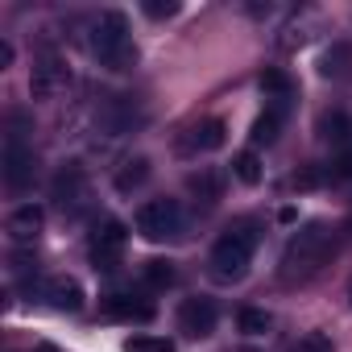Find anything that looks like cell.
<instances>
[{"mask_svg": "<svg viewBox=\"0 0 352 352\" xmlns=\"http://www.w3.org/2000/svg\"><path fill=\"white\" fill-rule=\"evenodd\" d=\"M331 249H336V228H327L319 220L307 224L302 232L290 236V245L282 253V282H311L327 265Z\"/></svg>", "mask_w": 352, "mask_h": 352, "instance_id": "6da1fadb", "label": "cell"}, {"mask_svg": "<svg viewBox=\"0 0 352 352\" xmlns=\"http://www.w3.org/2000/svg\"><path fill=\"white\" fill-rule=\"evenodd\" d=\"M87 46L96 54L100 67L108 71H129L137 63V46H133V30L129 17L120 9H104L91 25H87Z\"/></svg>", "mask_w": 352, "mask_h": 352, "instance_id": "7a4b0ae2", "label": "cell"}, {"mask_svg": "<svg viewBox=\"0 0 352 352\" xmlns=\"http://www.w3.org/2000/svg\"><path fill=\"white\" fill-rule=\"evenodd\" d=\"M253 249H257L253 224H232V228L212 245V257H208L212 278H216V282H241V278L249 274V265H253Z\"/></svg>", "mask_w": 352, "mask_h": 352, "instance_id": "3957f363", "label": "cell"}, {"mask_svg": "<svg viewBox=\"0 0 352 352\" xmlns=\"http://www.w3.org/2000/svg\"><path fill=\"white\" fill-rule=\"evenodd\" d=\"M30 120L25 112H13L9 116V133H5V187L13 195L30 191L34 187V174H38V157H34V145H30Z\"/></svg>", "mask_w": 352, "mask_h": 352, "instance_id": "277c9868", "label": "cell"}, {"mask_svg": "<svg viewBox=\"0 0 352 352\" xmlns=\"http://www.w3.org/2000/svg\"><path fill=\"white\" fill-rule=\"evenodd\" d=\"M133 224H137V232H141L145 241L162 245V241L183 236V208L174 204V199H149V204L137 208Z\"/></svg>", "mask_w": 352, "mask_h": 352, "instance_id": "5b68a950", "label": "cell"}, {"mask_svg": "<svg viewBox=\"0 0 352 352\" xmlns=\"http://www.w3.org/2000/svg\"><path fill=\"white\" fill-rule=\"evenodd\" d=\"M67 83H71L67 63H63L54 50L38 54V63H34V71H30V91H34V100H54L58 91H67Z\"/></svg>", "mask_w": 352, "mask_h": 352, "instance_id": "8992f818", "label": "cell"}, {"mask_svg": "<svg viewBox=\"0 0 352 352\" xmlns=\"http://www.w3.org/2000/svg\"><path fill=\"white\" fill-rule=\"evenodd\" d=\"M124 245H129V228L120 220H104L91 232V261H96V270H116Z\"/></svg>", "mask_w": 352, "mask_h": 352, "instance_id": "52a82bcc", "label": "cell"}, {"mask_svg": "<svg viewBox=\"0 0 352 352\" xmlns=\"http://www.w3.org/2000/svg\"><path fill=\"white\" fill-rule=\"evenodd\" d=\"M91 191H87V174L79 166H63L58 170V179H54V204L67 212V216H79L87 208Z\"/></svg>", "mask_w": 352, "mask_h": 352, "instance_id": "ba28073f", "label": "cell"}, {"mask_svg": "<svg viewBox=\"0 0 352 352\" xmlns=\"http://www.w3.org/2000/svg\"><path fill=\"white\" fill-rule=\"evenodd\" d=\"M179 331L191 340H204L216 331V302L212 298H187L179 307Z\"/></svg>", "mask_w": 352, "mask_h": 352, "instance_id": "9c48e42d", "label": "cell"}, {"mask_svg": "<svg viewBox=\"0 0 352 352\" xmlns=\"http://www.w3.org/2000/svg\"><path fill=\"white\" fill-rule=\"evenodd\" d=\"M42 224H46V212H42L38 204H21L17 212H9L5 232H9V241H13L17 249H25V245H34V241L42 236Z\"/></svg>", "mask_w": 352, "mask_h": 352, "instance_id": "30bf717a", "label": "cell"}, {"mask_svg": "<svg viewBox=\"0 0 352 352\" xmlns=\"http://www.w3.org/2000/svg\"><path fill=\"white\" fill-rule=\"evenodd\" d=\"M224 141H228V129H224V120H216V116H212V120L191 124V129H187V137L179 141V149L195 157V153H212V149H220Z\"/></svg>", "mask_w": 352, "mask_h": 352, "instance_id": "8fae6325", "label": "cell"}, {"mask_svg": "<svg viewBox=\"0 0 352 352\" xmlns=\"http://www.w3.org/2000/svg\"><path fill=\"white\" fill-rule=\"evenodd\" d=\"M100 124L108 129V137H124V133H133V129L141 124V108L129 104L124 96H112V100L100 108Z\"/></svg>", "mask_w": 352, "mask_h": 352, "instance_id": "7c38bea8", "label": "cell"}, {"mask_svg": "<svg viewBox=\"0 0 352 352\" xmlns=\"http://www.w3.org/2000/svg\"><path fill=\"white\" fill-rule=\"evenodd\" d=\"M46 298H50L54 311H79L83 307V286L75 278H54V282H46Z\"/></svg>", "mask_w": 352, "mask_h": 352, "instance_id": "4fadbf2b", "label": "cell"}, {"mask_svg": "<svg viewBox=\"0 0 352 352\" xmlns=\"http://www.w3.org/2000/svg\"><path fill=\"white\" fill-rule=\"evenodd\" d=\"M145 179H149V157H129L116 170V191L120 195H133L137 187H145Z\"/></svg>", "mask_w": 352, "mask_h": 352, "instance_id": "5bb4252c", "label": "cell"}, {"mask_svg": "<svg viewBox=\"0 0 352 352\" xmlns=\"http://www.w3.org/2000/svg\"><path fill=\"white\" fill-rule=\"evenodd\" d=\"M282 116H286V112L265 108V112L253 120V145H274V141H278V129H282Z\"/></svg>", "mask_w": 352, "mask_h": 352, "instance_id": "9a60e30c", "label": "cell"}, {"mask_svg": "<svg viewBox=\"0 0 352 352\" xmlns=\"http://www.w3.org/2000/svg\"><path fill=\"white\" fill-rule=\"evenodd\" d=\"M108 315H116V319H137V323H149L153 319V307L149 302H133V298H124V294H116L112 302H108Z\"/></svg>", "mask_w": 352, "mask_h": 352, "instance_id": "2e32d148", "label": "cell"}, {"mask_svg": "<svg viewBox=\"0 0 352 352\" xmlns=\"http://www.w3.org/2000/svg\"><path fill=\"white\" fill-rule=\"evenodd\" d=\"M232 174H236L245 187H257V183H261V157H257L253 149H241V153L232 157Z\"/></svg>", "mask_w": 352, "mask_h": 352, "instance_id": "e0dca14e", "label": "cell"}, {"mask_svg": "<svg viewBox=\"0 0 352 352\" xmlns=\"http://www.w3.org/2000/svg\"><path fill=\"white\" fill-rule=\"evenodd\" d=\"M319 137H323V141L344 145V141L352 137V120H348L344 112H331V116H323V120H319Z\"/></svg>", "mask_w": 352, "mask_h": 352, "instance_id": "ac0fdd59", "label": "cell"}, {"mask_svg": "<svg viewBox=\"0 0 352 352\" xmlns=\"http://www.w3.org/2000/svg\"><path fill=\"white\" fill-rule=\"evenodd\" d=\"M236 323H241L245 336H265V331H270V315H265L261 307H245V311L236 315Z\"/></svg>", "mask_w": 352, "mask_h": 352, "instance_id": "d6986e66", "label": "cell"}, {"mask_svg": "<svg viewBox=\"0 0 352 352\" xmlns=\"http://www.w3.org/2000/svg\"><path fill=\"white\" fill-rule=\"evenodd\" d=\"M290 352H336V344H331V336H323V331H307V336L294 340Z\"/></svg>", "mask_w": 352, "mask_h": 352, "instance_id": "ffe728a7", "label": "cell"}, {"mask_svg": "<svg viewBox=\"0 0 352 352\" xmlns=\"http://www.w3.org/2000/svg\"><path fill=\"white\" fill-rule=\"evenodd\" d=\"M141 278H145L149 286H170V282H174V265H170V261H145Z\"/></svg>", "mask_w": 352, "mask_h": 352, "instance_id": "44dd1931", "label": "cell"}, {"mask_svg": "<svg viewBox=\"0 0 352 352\" xmlns=\"http://www.w3.org/2000/svg\"><path fill=\"white\" fill-rule=\"evenodd\" d=\"M124 352H174V344L162 340V336H133L124 344Z\"/></svg>", "mask_w": 352, "mask_h": 352, "instance_id": "7402d4cb", "label": "cell"}, {"mask_svg": "<svg viewBox=\"0 0 352 352\" xmlns=\"http://www.w3.org/2000/svg\"><path fill=\"white\" fill-rule=\"evenodd\" d=\"M191 191H199L204 199H216L220 195V179L212 170H204V174H191Z\"/></svg>", "mask_w": 352, "mask_h": 352, "instance_id": "603a6c76", "label": "cell"}, {"mask_svg": "<svg viewBox=\"0 0 352 352\" xmlns=\"http://www.w3.org/2000/svg\"><path fill=\"white\" fill-rule=\"evenodd\" d=\"M141 13L153 17V21H162V17H174V13H179V5H170V0H166V5H157V0H145Z\"/></svg>", "mask_w": 352, "mask_h": 352, "instance_id": "cb8c5ba5", "label": "cell"}, {"mask_svg": "<svg viewBox=\"0 0 352 352\" xmlns=\"http://www.w3.org/2000/svg\"><path fill=\"white\" fill-rule=\"evenodd\" d=\"M340 63H348V50H344V46H336L331 54H323V75H340V71H344Z\"/></svg>", "mask_w": 352, "mask_h": 352, "instance_id": "d4e9b609", "label": "cell"}, {"mask_svg": "<svg viewBox=\"0 0 352 352\" xmlns=\"http://www.w3.org/2000/svg\"><path fill=\"white\" fill-rule=\"evenodd\" d=\"M331 179H352V149H344L331 166Z\"/></svg>", "mask_w": 352, "mask_h": 352, "instance_id": "484cf974", "label": "cell"}, {"mask_svg": "<svg viewBox=\"0 0 352 352\" xmlns=\"http://www.w3.org/2000/svg\"><path fill=\"white\" fill-rule=\"evenodd\" d=\"M13 63V46L9 42H0V67H9Z\"/></svg>", "mask_w": 352, "mask_h": 352, "instance_id": "4316f807", "label": "cell"}, {"mask_svg": "<svg viewBox=\"0 0 352 352\" xmlns=\"http://www.w3.org/2000/svg\"><path fill=\"white\" fill-rule=\"evenodd\" d=\"M34 352H54V348H50V344H42V348H34Z\"/></svg>", "mask_w": 352, "mask_h": 352, "instance_id": "83f0119b", "label": "cell"}, {"mask_svg": "<svg viewBox=\"0 0 352 352\" xmlns=\"http://www.w3.org/2000/svg\"><path fill=\"white\" fill-rule=\"evenodd\" d=\"M348 298H352V286H348Z\"/></svg>", "mask_w": 352, "mask_h": 352, "instance_id": "f1b7e54d", "label": "cell"}]
</instances>
